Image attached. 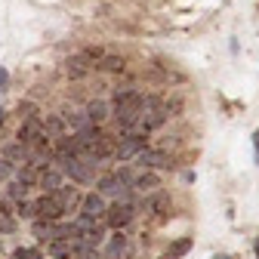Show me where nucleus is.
<instances>
[{
  "instance_id": "obj_21",
  "label": "nucleus",
  "mask_w": 259,
  "mask_h": 259,
  "mask_svg": "<svg viewBox=\"0 0 259 259\" xmlns=\"http://www.w3.org/2000/svg\"><path fill=\"white\" fill-rule=\"evenodd\" d=\"M19 219H37V198H25L19 201Z\"/></svg>"
},
{
  "instance_id": "obj_1",
  "label": "nucleus",
  "mask_w": 259,
  "mask_h": 259,
  "mask_svg": "<svg viewBox=\"0 0 259 259\" xmlns=\"http://www.w3.org/2000/svg\"><path fill=\"white\" fill-rule=\"evenodd\" d=\"M145 148H148V133H120L114 160H117V164H120V160H136Z\"/></svg>"
},
{
  "instance_id": "obj_30",
  "label": "nucleus",
  "mask_w": 259,
  "mask_h": 259,
  "mask_svg": "<svg viewBox=\"0 0 259 259\" xmlns=\"http://www.w3.org/2000/svg\"><path fill=\"white\" fill-rule=\"evenodd\" d=\"M253 253H256V259H259V238H256V244H253Z\"/></svg>"
},
{
  "instance_id": "obj_15",
  "label": "nucleus",
  "mask_w": 259,
  "mask_h": 259,
  "mask_svg": "<svg viewBox=\"0 0 259 259\" xmlns=\"http://www.w3.org/2000/svg\"><path fill=\"white\" fill-rule=\"evenodd\" d=\"M83 108H87V114H90V120H93L96 126L108 123V117H111V105H108L105 99H90Z\"/></svg>"
},
{
  "instance_id": "obj_26",
  "label": "nucleus",
  "mask_w": 259,
  "mask_h": 259,
  "mask_svg": "<svg viewBox=\"0 0 259 259\" xmlns=\"http://www.w3.org/2000/svg\"><path fill=\"white\" fill-rule=\"evenodd\" d=\"M10 90V71L4 68V65H0V96H4Z\"/></svg>"
},
{
  "instance_id": "obj_25",
  "label": "nucleus",
  "mask_w": 259,
  "mask_h": 259,
  "mask_svg": "<svg viewBox=\"0 0 259 259\" xmlns=\"http://www.w3.org/2000/svg\"><path fill=\"white\" fill-rule=\"evenodd\" d=\"M19 114H22V117H28V114H40V108H37L34 102H22V105H19Z\"/></svg>"
},
{
  "instance_id": "obj_9",
  "label": "nucleus",
  "mask_w": 259,
  "mask_h": 259,
  "mask_svg": "<svg viewBox=\"0 0 259 259\" xmlns=\"http://www.w3.org/2000/svg\"><path fill=\"white\" fill-rule=\"evenodd\" d=\"M90 71H93V62H90L83 53H77V56H71V59H65V77H68V80H83Z\"/></svg>"
},
{
  "instance_id": "obj_24",
  "label": "nucleus",
  "mask_w": 259,
  "mask_h": 259,
  "mask_svg": "<svg viewBox=\"0 0 259 259\" xmlns=\"http://www.w3.org/2000/svg\"><path fill=\"white\" fill-rule=\"evenodd\" d=\"M13 259H44V250L40 247H19V250H13Z\"/></svg>"
},
{
  "instance_id": "obj_4",
  "label": "nucleus",
  "mask_w": 259,
  "mask_h": 259,
  "mask_svg": "<svg viewBox=\"0 0 259 259\" xmlns=\"http://www.w3.org/2000/svg\"><path fill=\"white\" fill-rule=\"evenodd\" d=\"M102 253H105V259H130L136 250H133V241L123 235V229H117V232L102 244Z\"/></svg>"
},
{
  "instance_id": "obj_18",
  "label": "nucleus",
  "mask_w": 259,
  "mask_h": 259,
  "mask_svg": "<svg viewBox=\"0 0 259 259\" xmlns=\"http://www.w3.org/2000/svg\"><path fill=\"white\" fill-rule=\"evenodd\" d=\"M44 123H47V133H50L53 139L71 133V126H68V120L62 117V111H59V114H44Z\"/></svg>"
},
{
  "instance_id": "obj_27",
  "label": "nucleus",
  "mask_w": 259,
  "mask_h": 259,
  "mask_svg": "<svg viewBox=\"0 0 259 259\" xmlns=\"http://www.w3.org/2000/svg\"><path fill=\"white\" fill-rule=\"evenodd\" d=\"M253 148H256V164H259V130L253 133Z\"/></svg>"
},
{
  "instance_id": "obj_17",
  "label": "nucleus",
  "mask_w": 259,
  "mask_h": 259,
  "mask_svg": "<svg viewBox=\"0 0 259 259\" xmlns=\"http://www.w3.org/2000/svg\"><path fill=\"white\" fill-rule=\"evenodd\" d=\"M31 188L34 185H28L22 179H10V182H4L0 194H4V198H13V201H25V198H31Z\"/></svg>"
},
{
  "instance_id": "obj_2",
  "label": "nucleus",
  "mask_w": 259,
  "mask_h": 259,
  "mask_svg": "<svg viewBox=\"0 0 259 259\" xmlns=\"http://www.w3.org/2000/svg\"><path fill=\"white\" fill-rule=\"evenodd\" d=\"M142 213V207L139 204H126V201H114L111 207H108V213H105V225L108 229H126L130 222H133L136 216Z\"/></svg>"
},
{
  "instance_id": "obj_23",
  "label": "nucleus",
  "mask_w": 259,
  "mask_h": 259,
  "mask_svg": "<svg viewBox=\"0 0 259 259\" xmlns=\"http://www.w3.org/2000/svg\"><path fill=\"white\" fill-rule=\"evenodd\" d=\"M16 232H19V216L0 213V235H16Z\"/></svg>"
},
{
  "instance_id": "obj_6",
  "label": "nucleus",
  "mask_w": 259,
  "mask_h": 259,
  "mask_svg": "<svg viewBox=\"0 0 259 259\" xmlns=\"http://www.w3.org/2000/svg\"><path fill=\"white\" fill-rule=\"evenodd\" d=\"M56 198L62 201V207H65V213H68V219L80 210V201H83V191L77 188V182H65L59 191H53Z\"/></svg>"
},
{
  "instance_id": "obj_12",
  "label": "nucleus",
  "mask_w": 259,
  "mask_h": 259,
  "mask_svg": "<svg viewBox=\"0 0 259 259\" xmlns=\"http://www.w3.org/2000/svg\"><path fill=\"white\" fill-rule=\"evenodd\" d=\"M130 188L139 191V194H151V191L160 188V173L157 170H142V173H136V179H133Z\"/></svg>"
},
{
  "instance_id": "obj_19",
  "label": "nucleus",
  "mask_w": 259,
  "mask_h": 259,
  "mask_svg": "<svg viewBox=\"0 0 259 259\" xmlns=\"http://www.w3.org/2000/svg\"><path fill=\"white\" fill-rule=\"evenodd\" d=\"M123 68H126V62L120 56H111V53H105L96 62V71H108V74H123Z\"/></svg>"
},
{
  "instance_id": "obj_28",
  "label": "nucleus",
  "mask_w": 259,
  "mask_h": 259,
  "mask_svg": "<svg viewBox=\"0 0 259 259\" xmlns=\"http://www.w3.org/2000/svg\"><path fill=\"white\" fill-rule=\"evenodd\" d=\"M4 123H7V111L0 108V130H4Z\"/></svg>"
},
{
  "instance_id": "obj_16",
  "label": "nucleus",
  "mask_w": 259,
  "mask_h": 259,
  "mask_svg": "<svg viewBox=\"0 0 259 259\" xmlns=\"http://www.w3.org/2000/svg\"><path fill=\"white\" fill-rule=\"evenodd\" d=\"M47 256H53V259H71V256H77V244L74 241H65V238H56V241L47 244Z\"/></svg>"
},
{
  "instance_id": "obj_13",
  "label": "nucleus",
  "mask_w": 259,
  "mask_h": 259,
  "mask_svg": "<svg viewBox=\"0 0 259 259\" xmlns=\"http://www.w3.org/2000/svg\"><path fill=\"white\" fill-rule=\"evenodd\" d=\"M62 185H65V170H59L56 164H53V167H47V170L40 173V182H37V188H40V191L53 194V191H59Z\"/></svg>"
},
{
  "instance_id": "obj_32",
  "label": "nucleus",
  "mask_w": 259,
  "mask_h": 259,
  "mask_svg": "<svg viewBox=\"0 0 259 259\" xmlns=\"http://www.w3.org/2000/svg\"><path fill=\"white\" fill-rule=\"evenodd\" d=\"M0 250H4V244H0Z\"/></svg>"
},
{
  "instance_id": "obj_8",
  "label": "nucleus",
  "mask_w": 259,
  "mask_h": 259,
  "mask_svg": "<svg viewBox=\"0 0 259 259\" xmlns=\"http://www.w3.org/2000/svg\"><path fill=\"white\" fill-rule=\"evenodd\" d=\"M31 235L37 238L40 247H47L50 241L59 238V219H34L31 222Z\"/></svg>"
},
{
  "instance_id": "obj_7",
  "label": "nucleus",
  "mask_w": 259,
  "mask_h": 259,
  "mask_svg": "<svg viewBox=\"0 0 259 259\" xmlns=\"http://www.w3.org/2000/svg\"><path fill=\"white\" fill-rule=\"evenodd\" d=\"M37 219H68V213H65L62 201L56 198V194H40L37 198Z\"/></svg>"
},
{
  "instance_id": "obj_22",
  "label": "nucleus",
  "mask_w": 259,
  "mask_h": 259,
  "mask_svg": "<svg viewBox=\"0 0 259 259\" xmlns=\"http://www.w3.org/2000/svg\"><path fill=\"white\" fill-rule=\"evenodd\" d=\"M16 173H19V164H13L10 157H4V154H0V182H10V179H16Z\"/></svg>"
},
{
  "instance_id": "obj_31",
  "label": "nucleus",
  "mask_w": 259,
  "mask_h": 259,
  "mask_svg": "<svg viewBox=\"0 0 259 259\" xmlns=\"http://www.w3.org/2000/svg\"><path fill=\"white\" fill-rule=\"evenodd\" d=\"M71 259H80V256H71Z\"/></svg>"
},
{
  "instance_id": "obj_3",
  "label": "nucleus",
  "mask_w": 259,
  "mask_h": 259,
  "mask_svg": "<svg viewBox=\"0 0 259 259\" xmlns=\"http://www.w3.org/2000/svg\"><path fill=\"white\" fill-rule=\"evenodd\" d=\"M133 164L139 167V170H173V164H176V157L167 151V148H145Z\"/></svg>"
},
{
  "instance_id": "obj_20",
  "label": "nucleus",
  "mask_w": 259,
  "mask_h": 259,
  "mask_svg": "<svg viewBox=\"0 0 259 259\" xmlns=\"http://www.w3.org/2000/svg\"><path fill=\"white\" fill-rule=\"evenodd\" d=\"M188 250H191V238H179V241H173V244L167 247V253L160 256V259H182Z\"/></svg>"
},
{
  "instance_id": "obj_10",
  "label": "nucleus",
  "mask_w": 259,
  "mask_h": 259,
  "mask_svg": "<svg viewBox=\"0 0 259 259\" xmlns=\"http://www.w3.org/2000/svg\"><path fill=\"white\" fill-rule=\"evenodd\" d=\"M170 204H173V198H170V191H164V188H157V191H151L148 198H145V213H151V216H164V213L170 210Z\"/></svg>"
},
{
  "instance_id": "obj_11",
  "label": "nucleus",
  "mask_w": 259,
  "mask_h": 259,
  "mask_svg": "<svg viewBox=\"0 0 259 259\" xmlns=\"http://www.w3.org/2000/svg\"><path fill=\"white\" fill-rule=\"evenodd\" d=\"M62 117L68 120V126H71V133H77V130H87V126H93V120H90L87 108H74V105H62Z\"/></svg>"
},
{
  "instance_id": "obj_5",
  "label": "nucleus",
  "mask_w": 259,
  "mask_h": 259,
  "mask_svg": "<svg viewBox=\"0 0 259 259\" xmlns=\"http://www.w3.org/2000/svg\"><path fill=\"white\" fill-rule=\"evenodd\" d=\"M77 213H83V216H90V219H99V222H105V213H108V198L102 191H87L83 194V201H80V210Z\"/></svg>"
},
{
  "instance_id": "obj_29",
  "label": "nucleus",
  "mask_w": 259,
  "mask_h": 259,
  "mask_svg": "<svg viewBox=\"0 0 259 259\" xmlns=\"http://www.w3.org/2000/svg\"><path fill=\"white\" fill-rule=\"evenodd\" d=\"M213 259H232V256H229V253H216Z\"/></svg>"
},
{
  "instance_id": "obj_14",
  "label": "nucleus",
  "mask_w": 259,
  "mask_h": 259,
  "mask_svg": "<svg viewBox=\"0 0 259 259\" xmlns=\"http://www.w3.org/2000/svg\"><path fill=\"white\" fill-rule=\"evenodd\" d=\"M0 154H4V157H10L13 160V164H28V154H31V148L25 145V142H19V139H10V142H4V145H0Z\"/></svg>"
}]
</instances>
